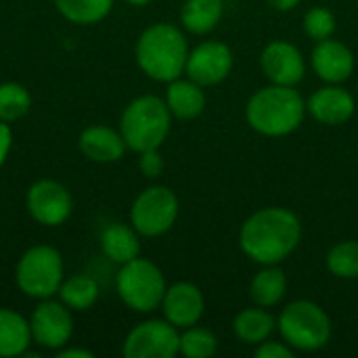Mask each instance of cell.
<instances>
[{
	"instance_id": "obj_19",
	"label": "cell",
	"mask_w": 358,
	"mask_h": 358,
	"mask_svg": "<svg viewBox=\"0 0 358 358\" xmlns=\"http://www.w3.org/2000/svg\"><path fill=\"white\" fill-rule=\"evenodd\" d=\"M275 329H277V319L262 306L245 308L233 321V331L237 340L252 346L266 342L275 334Z\"/></svg>"
},
{
	"instance_id": "obj_14",
	"label": "cell",
	"mask_w": 358,
	"mask_h": 358,
	"mask_svg": "<svg viewBox=\"0 0 358 358\" xmlns=\"http://www.w3.org/2000/svg\"><path fill=\"white\" fill-rule=\"evenodd\" d=\"M27 210L40 224L57 227L71 214V197L63 185L40 180L27 193Z\"/></svg>"
},
{
	"instance_id": "obj_17",
	"label": "cell",
	"mask_w": 358,
	"mask_h": 358,
	"mask_svg": "<svg viewBox=\"0 0 358 358\" xmlns=\"http://www.w3.org/2000/svg\"><path fill=\"white\" fill-rule=\"evenodd\" d=\"M166 105L178 120H193L206 109V92L193 80H172L166 90Z\"/></svg>"
},
{
	"instance_id": "obj_16",
	"label": "cell",
	"mask_w": 358,
	"mask_h": 358,
	"mask_svg": "<svg viewBox=\"0 0 358 358\" xmlns=\"http://www.w3.org/2000/svg\"><path fill=\"white\" fill-rule=\"evenodd\" d=\"M29 329L38 346L61 348L71 336V315L57 302H44L34 310Z\"/></svg>"
},
{
	"instance_id": "obj_8",
	"label": "cell",
	"mask_w": 358,
	"mask_h": 358,
	"mask_svg": "<svg viewBox=\"0 0 358 358\" xmlns=\"http://www.w3.org/2000/svg\"><path fill=\"white\" fill-rule=\"evenodd\" d=\"M178 216V199L168 187L145 189L130 210V220L136 233L145 237H157L170 231Z\"/></svg>"
},
{
	"instance_id": "obj_30",
	"label": "cell",
	"mask_w": 358,
	"mask_h": 358,
	"mask_svg": "<svg viewBox=\"0 0 358 358\" xmlns=\"http://www.w3.org/2000/svg\"><path fill=\"white\" fill-rule=\"evenodd\" d=\"M256 358H294V348L285 342H273L271 338L256 346Z\"/></svg>"
},
{
	"instance_id": "obj_3",
	"label": "cell",
	"mask_w": 358,
	"mask_h": 358,
	"mask_svg": "<svg viewBox=\"0 0 358 358\" xmlns=\"http://www.w3.org/2000/svg\"><path fill=\"white\" fill-rule=\"evenodd\" d=\"M189 44L185 34L172 23L147 27L136 42L138 67L157 82H172L185 73Z\"/></svg>"
},
{
	"instance_id": "obj_4",
	"label": "cell",
	"mask_w": 358,
	"mask_h": 358,
	"mask_svg": "<svg viewBox=\"0 0 358 358\" xmlns=\"http://www.w3.org/2000/svg\"><path fill=\"white\" fill-rule=\"evenodd\" d=\"M170 120L172 113L166 105V101L147 94L132 101L124 115H122V136L126 141V147H130L136 153L159 149L170 132Z\"/></svg>"
},
{
	"instance_id": "obj_10",
	"label": "cell",
	"mask_w": 358,
	"mask_h": 358,
	"mask_svg": "<svg viewBox=\"0 0 358 358\" xmlns=\"http://www.w3.org/2000/svg\"><path fill=\"white\" fill-rule=\"evenodd\" d=\"M233 69V52L224 42L206 40L189 50L185 73L199 86H216L229 78Z\"/></svg>"
},
{
	"instance_id": "obj_13",
	"label": "cell",
	"mask_w": 358,
	"mask_h": 358,
	"mask_svg": "<svg viewBox=\"0 0 358 358\" xmlns=\"http://www.w3.org/2000/svg\"><path fill=\"white\" fill-rule=\"evenodd\" d=\"M162 310L166 321H170L176 329H187L199 323L206 310V298L201 289L189 281L174 283L166 289L162 300Z\"/></svg>"
},
{
	"instance_id": "obj_27",
	"label": "cell",
	"mask_w": 358,
	"mask_h": 358,
	"mask_svg": "<svg viewBox=\"0 0 358 358\" xmlns=\"http://www.w3.org/2000/svg\"><path fill=\"white\" fill-rule=\"evenodd\" d=\"M218 350V338L203 327H187L180 336L178 352L187 358H210Z\"/></svg>"
},
{
	"instance_id": "obj_35",
	"label": "cell",
	"mask_w": 358,
	"mask_h": 358,
	"mask_svg": "<svg viewBox=\"0 0 358 358\" xmlns=\"http://www.w3.org/2000/svg\"><path fill=\"white\" fill-rule=\"evenodd\" d=\"M128 4H134V6H143V4H147V2H151V0H126Z\"/></svg>"
},
{
	"instance_id": "obj_5",
	"label": "cell",
	"mask_w": 358,
	"mask_h": 358,
	"mask_svg": "<svg viewBox=\"0 0 358 358\" xmlns=\"http://www.w3.org/2000/svg\"><path fill=\"white\" fill-rule=\"evenodd\" d=\"M277 329L283 342L300 352H317L331 340V321L327 313L310 300L287 304L277 319Z\"/></svg>"
},
{
	"instance_id": "obj_22",
	"label": "cell",
	"mask_w": 358,
	"mask_h": 358,
	"mask_svg": "<svg viewBox=\"0 0 358 358\" xmlns=\"http://www.w3.org/2000/svg\"><path fill=\"white\" fill-rule=\"evenodd\" d=\"M101 248L103 254L117 264H126L138 258L141 252L136 233L126 224H109L101 235Z\"/></svg>"
},
{
	"instance_id": "obj_18",
	"label": "cell",
	"mask_w": 358,
	"mask_h": 358,
	"mask_svg": "<svg viewBox=\"0 0 358 358\" xmlns=\"http://www.w3.org/2000/svg\"><path fill=\"white\" fill-rule=\"evenodd\" d=\"M82 153L92 162H115L126 151V141L122 132L107 126H92L80 136Z\"/></svg>"
},
{
	"instance_id": "obj_32",
	"label": "cell",
	"mask_w": 358,
	"mask_h": 358,
	"mask_svg": "<svg viewBox=\"0 0 358 358\" xmlns=\"http://www.w3.org/2000/svg\"><path fill=\"white\" fill-rule=\"evenodd\" d=\"M10 128L6 124H0V166L6 159V153L10 149Z\"/></svg>"
},
{
	"instance_id": "obj_31",
	"label": "cell",
	"mask_w": 358,
	"mask_h": 358,
	"mask_svg": "<svg viewBox=\"0 0 358 358\" xmlns=\"http://www.w3.org/2000/svg\"><path fill=\"white\" fill-rule=\"evenodd\" d=\"M141 172L147 176V178H157L162 172H164V159L159 155L157 149H149V151H143L141 153Z\"/></svg>"
},
{
	"instance_id": "obj_33",
	"label": "cell",
	"mask_w": 358,
	"mask_h": 358,
	"mask_svg": "<svg viewBox=\"0 0 358 358\" xmlns=\"http://www.w3.org/2000/svg\"><path fill=\"white\" fill-rule=\"evenodd\" d=\"M275 10H292V8H296L298 4H300V0H266Z\"/></svg>"
},
{
	"instance_id": "obj_23",
	"label": "cell",
	"mask_w": 358,
	"mask_h": 358,
	"mask_svg": "<svg viewBox=\"0 0 358 358\" xmlns=\"http://www.w3.org/2000/svg\"><path fill=\"white\" fill-rule=\"evenodd\" d=\"M31 329L13 310H0V357H19L29 346Z\"/></svg>"
},
{
	"instance_id": "obj_11",
	"label": "cell",
	"mask_w": 358,
	"mask_h": 358,
	"mask_svg": "<svg viewBox=\"0 0 358 358\" xmlns=\"http://www.w3.org/2000/svg\"><path fill=\"white\" fill-rule=\"evenodd\" d=\"M260 67L271 84L296 86L306 73V59L298 46L285 40H273L260 55Z\"/></svg>"
},
{
	"instance_id": "obj_7",
	"label": "cell",
	"mask_w": 358,
	"mask_h": 358,
	"mask_svg": "<svg viewBox=\"0 0 358 358\" xmlns=\"http://www.w3.org/2000/svg\"><path fill=\"white\" fill-rule=\"evenodd\" d=\"M63 279V262L57 250L48 245L31 248L17 266V283L31 298H48L59 292Z\"/></svg>"
},
{
	"instance_id": "obj_20",
	"label": "cell",
	"mask_w": 358,
	"mask_h": 358,
	"mask_svg": "<svg viewBox=\"0 0 358 358\" xmlns=\"http://www.w3.org/2000/svg\"><path fill=\"white\" fill-rule=\"evenodd\" d=\"M224 15V0H187L180 8V21L187 31L203 36L218 27Z\"/></svg>"
},
{
	"instance_id": "obj_25",
	"label": "cell",
	"mask_w": 358,
	"mask_h": 358,
	"mask_svg": "<svg viewBox=\"0 0 358 358\" xmlns=\"http://www.w3.org/2000/svg\"><path fill=\"white\" fill-rule=\"evenodd\" d=\"M59 294H61V300L69 308L86 310V308H90L96 302L99 287H96V283L90 277H82L80 275V277H71L65 283H61Z\"/></svg>"
},
{
	"instance_id": "obj_24",
	"label": "cell",
	"mask_w": 358,
	"mask_h": 358,
	"mask_svg": "<svg viewBox=\"0 0 358 358\" xmlns=\"http://www.w3.org/2000/svg\"><path fill=\"white\" fill-rule=\"evenodd\" d=\"M63 17L73 23H96L113 6V0H55Z\"/></svg>"
},
{
	"instance_id": "obj_34",
	"label": "cell",
	"mask_w": 358,
	"mask_h": 358,
	"mask_svg": "<svg viewBox=\"0 0 358 358\" xmlns=\"http://www.w3.org/2000/svg\"><path fill=\"white\" fill-rule=\"evenodd\" d=\"M90 358L92 355L90 352H86V350H63L61 355H59V358Z\"/></svg>"
},
{
	"instance_id": "obj_2",
	"label": "cell",
	"mask_w": 358,
	"mask_h": 358,
	"mask_svg": "<svg viewBox=\"0 0 358 358\" xmlns=\"http://www.w3.org/2000/svg\"><path fill=\"white\" fill-rule=\"evenodd\" d=\"M306 111V101L296 86L268 84L250 96L245 120L262 136H287L302 126Z\"/></svg>"
},
{
	"instance_id": "obj_12",
	"label": "cell",
	"mask_w": 358,
	"mask_h": 358,
	"mask_svg": "<svg viewBox=\"0 0 358 358\" xmlns=\"http://www.w3.org/2000/svg\"><path fill=\"white\" fill-rule=\"evenodd\" d=\"M310 65L325 84H344L355 73L357 61L355 52L344 42L325 38L315 44Z\"/></svg>"
},
{
	"instance_id": "obj_26",
	"label": "cell",
	"mask_w": 358,
	"mask_h": 358,
	"mask_svg": "<svg viewBox=\"0 0 358 358\" xmlns=\"http://www.w3.org/2000/svg\"><path fill=\"white\" fill-rule=\"evenodd\" d=\"M327 268L338 279H358V241H340L327 254Z\"/></svg>"
},
{
	"instance_id": "obj_21",
	"label": "cell",
	"mask_w": 358,
	"mask_h": 358,
	"mask_svg": "<svg viewBox=\"0 0 358 358\" xmlns=\"http://www.w3.org/2000/svg\"><path fill=\"white\" fill-rule=\"evenodd\" d=\"M285 292H287V277L277 264L264 266L260 273L254 275L250 283V296L254 304L262 308L277 306L285 298Z\"/></svg>"
},
{
	"instance_id": "obj_28",
	"label": "cell",
	"mask_w": 358,
	"mask_h": 358,
	"mask_svg": "<svg viewBox=\"0 0 358 358\" xmlns=\"http://www.w3.org/2000/svg\"><path fill=\"white\" fill-rule=\"evenodd\" d=\"M31 105L29 92L19 84H2L0 86V120L13 122L27 113Z\"/></svg>"
},
{
	"instance_id": "obj_29",
	"label": "cell",
	"mask_w": 358,
	"mask_h": 358,
	"mask_svg": "<svg viewBox=\"0 0 358 358\" xmlns=\"http://www.w3.org/2000/svg\"><path fill=\"white\" fill-rule=\"evenodd\" d=\"M304 34L308 38H313L315 42L331 38L336 31V17L329 8L325 6H313L306 15H304Z\"/></svg>"
},
{
	"instance_id": "obj_1",
	"label": "cell",
	"mask_w": 358,
	"mask_h": 358,
	"mask_svg": "<svg viewBox=\"0 0 358 358\" xmlns=\"http://www.w3.org/2000/svg\"><path fill=\"white\" fill-rule=\"evenodd\" d=\"M302 239V224L287 208H262L254 212L239 231V248L243 254L262 264H279L289 258Z\"/></svg>"
},
{
	"instance_id": "obj_6",
	"label": "cell",
	"mask_w": 358,
	"mask_h": 358,
	"mask_svg": "<svg viewBox=\"0 0 358 358\" xmlns=\"http://www.w3.org/2000/svg\"><path fill=\"white\" fill-rule=\"evenodd\" d=\"M117 294L126 306L136 313H151L162 306L166 296V279L162 271L145 258H134L117 273Z\"/></svg>"
},
{
	"instance_id": "obj_9",
	"label": "cell",
	"mask_w": 358,
	"mask_h": 358,
	"mask_svg": "<svg viewBox=\"0 0 358 358\" xmlns=\"http://www.w3.org/2000/svg\"><path fill=\"white\" fill-rule=\"evenodd\" d=\"M180 334L170 321H147L136 325L126 342V358H172L178 355Z\"/></svg>"
},
{
	"instance_id": "obj_15",
	"label": "cell",
	"mask_w": 358,
	"mask_h": 358,
	"mask_svg": "<svg viewBox=\"0 0 358 358\" xmlns=\"http://www.w3.org/2000/svg\"><path fill=\"white\" fill-rule=\"evenodd\" d=\"M308 113L325 124V126H340L346 124L357 109L355 96L340 84H325L323 88L315 90L306 103Z\"/></svg>"
}]
</instances>
